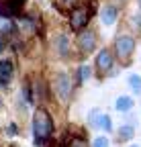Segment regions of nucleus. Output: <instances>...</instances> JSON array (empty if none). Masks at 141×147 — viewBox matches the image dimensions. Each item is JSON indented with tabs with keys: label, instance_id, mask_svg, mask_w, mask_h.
<instances>
[{
	"label": "nucleus",
	"instance_id": "nucleus-15",
	"mask_svg": "<svg viewBox=\"0 0 141 147\" xmlns=\"http://www.w3.org/2000/svg\"><path fill=\"white\" fill-rule=\"evenodd\" d=\"M90 74H92L90 65H80V69H78V76H80V82H86V80H90Z\"/></svg>",
	"mask_w": 141,
	"mask_h": 147
},
{
	"label": "nucleus",
	"instance_id": "nucleus-8",
	"mask_svg": "<svg viewBox=\"0 0 141 147\" xmlns=\"http://www.w3.org/2000/svg\"><path fill=\"white\" fill-rule=\"evenodd\" d=\"M133 106H135V100H133L131 96H125V94H121V96L115 100V108L119 110L121 115H127V113H131V110H133Z\"/></svg>",
	"mask_w": 141,
	"mask_h": 147
},
{
	"label": "nucleus",
	"instance_id": "nucleus-4",
	"mask_svg": "<svg viewBox=\"0 0 141 147\" xmlns=\"http://www.w3.org/2000/svg\"><path fill=\"white\" fill-rule=\"evenodd\" d=\"M90 16H92V12H88V8H76V10H72V16H69V23H72V29L74 31H80V29H84L86 25H88V21H90Z\"/></svg>",
	"mask_w": 141,
	"mask_h": 147
},
{
	"label": "nucleus",
	"instance_id": "nucleus-3",
	"mask_svg": "<svg viewBox=\"0 0 141 147\" xmlns=\"http://www.w3.org/2000/svg\"><path fill=\"white\" fill-rule=\"evenodd\" d=\"M72 92H74L72 78H69L67 74H57V78H55V94L59 96V100L67 102L69 96H72Z\"/></svg>",
	"mask_w": 141,
	"mask_h": 147
},
{
	"label": "nucleus",
	"instance_id": "nucleus-16",
	"mask_svg": "<svg viewBox=\"0 0 141 147\" xmlns=\"http://www.w3.org/2000/svg\"><path fill=\"white\" fill-rule=\"evenodd\" d=\"M92 147H111V141H109V137H104V135H98V137H94V141H92Z\"/></svg>",
	"mask_w": 141,
	"mask_h": 147
},
{
	"label": "nucleus",
	"instance_id": "nucleus-19",
	"mask_svg": "<svg viewBox=\"0 0 141 147\" xmlns=\"http://www.w3.org/2000/svg\"><path fill=\"white\" fill-rule=\"evenodd\" d=\"M63 2H74V0H63Z\"/></svg>",
	"mask_w": 141,
	"mask_h": 147
},
{
	"label": "nucleus",
	"instance_id": "nucleus-11",
	"mask_svg": "<svg viewBox=\"0 0 141 147\" xmlns=\"http://www.w3.org/2000/svg\"><path fill=\"white\" fill-rule=\"evenodd\" d=\"M55 49H57L59 55H63V57L69 53V39H67V35H57L55 37Z\"/></svg>",
	"mask_w": 141,
	"mask_h": 147
},
{
	"label": "nucleus",
	"instance_id": "nucleus-9",
	"mask_svg": "<svg viewBox=\"0 0 141 147\" xmlns=\"http://www.w3.org/2000/svg\"><path fill=\"white\" fill-rule=\"evenodd\" d=\"M117 8L113 6V4H109V6H104L102 8V12H100V18H102V25H107V27H111L115 21H117Z\"/></svg>",
	"mask_w": 141,
	"mask_h": 147
},
{
	"label": "nucleus",
	"instance_id": "nucleus-10",
	"mask_svg": "<svg viewBox=\"0 0 141 147\" xmlns=\"http://www.w3.org/2000/svg\"><path fill=\"white\" fill-rule=\"evenodd\" d=\"M117 135H119V141L121 143H125V141H131L133 139V135H135V127L133 125H121V129L117 131Z\"/></svg>",
	"mask_w": 141,
	"mask_h": 147
},
{
	"label": "nucleus",
	"instance_id": "nucleus-14",
	"mask_svg": "<svg viewBox=\"0 0 141 147\" xmlns=\"http://www.w3.org/2000/svg\"><path fill=\"white\" fill-rule=\"evenodd\" d=\"M67 147H88V141L84 137L76 135V137H72V139L67 141Z\"/></svg>",
	"mask_w": 141,
	"mask_h": 147
},
{
	"label": "nucleus",
	"instance_id": "nucleus-7",
	"mask_svg": "<svg viewBox=\"0 0 141 147\" xmlns=\"http://www.w3.org/2000/svg\"><path fill=\"white\" fill-rule=\"evenodd\" d=\"M12 74H14L12 61L10 59H2V61H0V88H4L12 80Z\"/></svg>",
	"mask_w": 141,
	"mask_h": 147
},
{
	"label": "nucleus",
	"instance_id": "nucleus-5",
	"mask_svg": "<svg viewBox=\"0 0 141 147\" xmlns=\"http://www.w3.org/2000/svg\"><path fill=\"white\" fill-rule=\"evenodd\" d=\"M78 45L82 53H92L96 49V33L94 31H82L78 37Z\"/></svg>",
	"mask_w": 141,
	"mask_h": 147
},
{
	"label": "nucleus",
	"instance_id": "nucleus-6",
	"mask_svg": "<svg viewBox=\"0 0 141 147\" xmlns=\"http://www.w3.org/2000/svg\"><path fill=\"white\" fill-rule=\"evenodd\" d=\"M96 67L100 74L109 71L113 67V51L111 49H100L98 55H96Z\"/></svg>",
	"mask_w": 141,
	"mask_h": 147
},
{
	"label": "nucleus",
	"instance_id": "nucleus-1",
	"mask_svg": "<svg viewBox=\"0 0 141 147\" xmlns=\"http://www.w3.org/2000/svg\"><path fill=\"white\" fill-rule=\"evenodd\" d=\"M53 135V119L49 110L39 106L33 115V145L35 147H45Z\"/></svg>",
	"mask_w": 141,
	"mask_h": 147
},
{
	"label": "nucleus",
	"instance_id": "nucleus-18",
	"mask_svg": "<svg viewBox=\"0 0 141 147\" xmlns=\"http://www.w3.org/2000/svg\"><path fill=\"white\" fill-rule=\"evenodd\" d=\"M129 147H139V145H135V143H133V145H129Z\"/></svg>",
	"mask_w": 141,
	"mask_h": 147
},
{
	"label": "nucleus",
	"instance_id": "nucleus-2",
	"mask_svg": "<svg viewBox=\"0 0 141 147\" xmlns=\"http://www.w3.org/2000/svg\"><path fill=\"white\" fill-rule=\"evenodd\" d=\"M115 51H117V57L127 61L131 57V53L135 51V39L131 35H119L117 41H115Z\"/></svg>",
	"mask_w": 141,
	"mask_h": 147
},
{
	"label": "nucleus",
	"instance_id": "nucleus-17",
	"mask_svg": "<svg viewBox=\"0 0 141 147\" xmlns=\"http://www.w3.org/2000/svg\"><path fill=\"white\" fill-rule=\"evenodd\" d=\"M137 25H139V27H141V12H139V14H137Z\"/></svg>",
	"mask_w": 141,
	"mask_h": 147
},
{
	"label": "nucleus",
	"instance_id": "nucleus-13",
	"mask_svg": "<svg viewBox=\"0 0 141 147\" xmlns=\"http://www.w3.org/2000/svg\"><path fill=\"white\" fill-rule=\"evenodd\" d=\"M129 86H131V90H133V94L141 96V76L131 74V76H129Z\"/></svg>",
	"mask_w": 141,
	"mask_h": 147
},
{
	"label": "nucleus",
	"instance_id": "nucleus-21",
	"mask_svg": "<svg viewBox=\"0 0 141 147\" xmlns=\"http://www.w3.org/2000/svg\"><path fill=\"white\" fill-rule=\"evenodd\" d=\"M0 104H2V100H0Z\"/></svg>",
	"mask_w": 141,
	"mask_h": 147
},
{
	"label": "nucleus",
	"instance_id": "nucleus-12",
	"mask_svg": "<svg viewBox=\"0 0 141 147\" xmlns=\"http://www.w3.org/2000/svg\"><path fill=\"white\" fill-rule=\"evenodd\" d=\"M96 129H102L104 133H113V119H111L109 115L100 113V117H98V121H96Z\"/></svg>",
	"mask_w": 141,
	"mask_h": 147
},
{
	"label": "nucleus",
	"instance_id": "nucleus-20",
	"mask_svg": "<svg viewBox=\"0 0 141 147\" xmlns=\"http://www.w3.org/2000/svg\"><path fill=\"white\" fill-rule=\"evenodd\" d=\"M137 2H139V6H141V0H137Z\"/></svg>",
	"mask_w": 141,
	"mask_h": 147
}]
</instances>
